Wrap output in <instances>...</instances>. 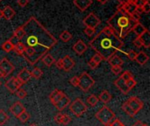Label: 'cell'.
<instances>
[{"label":"cell","mask_w":150,"mask_h":126,"mask_svg":"<svg viewBox=\"0 0 150 126\" xmlns=\"http://www.w3.org/2000/svg\"><path fill=\"white\" fill-rule=\"evenodd\" d=\"M30 73H31V76H32L33 78L36 79V80L40 79L41 76H42V75H43V72L41 71V69H40V68H33Z\"/></svg>","instance_id":"obj_28"},{"label":"cell","mask_w":150,"mask_h":126,"mask_svg":"<svg viewBox=\"0 0 150 126\" xmlns=\"http://www.w3.org/2000/svg\"><path fill=\"white\" fill-rule=\"evenodd\" d=\"M87 45L83 40H77L73 46V50L79 55H82L87 50Z\"/></svg>","instance_id":"obj_17"},{"label":"cell","mask_w":150,"mask_h":126,"mask_svg":"<svg viewBox=\"0 0 150 126\" xmlns=\"http://www.w3.org/2000/svg\"><path fill=\"white\" fill-rule=\"evenodd\" d=\"M15 94H16V96H17L19 99H24V98H25V96H27V92H26L25 89H21V88L18 89Z\"/></svg>","instance_id":"obj_36"},{"label":"cell","mask_w":150,"mask_h":126,"mask_svg":"<svg viewBox=\"0 0 150 126\" xmlns=\"http://www.w3.org/2000/svg\"><path fill=\"white\" fill-rule=\"evenodd\" d=\"M134 45L136 47H138V48H140V47L142 46V41H141V39H140L139 37H136V38L134 39Z\"/></svg>","instance_id":"obj_50"},{"label":"cell","mask_w":150,"mask_h":126,"mask_svg":"<svg viewBox=\"0 0 150 126\" xmlns=\"http://www.w3.org/2000/svg\"><path fill=\"white\" fill-rule=\"evenodd\" d=\"M17 78H18V80L24 85V84H25L26 82H28L30 81V79L32 78V76H31L30 71H29L26 68H22L21 71L18 73Z\"/></svg>","instance_id":"obj_11"},{"label":"cell","mask_w":150,"mask_h":126,"mask_svg":"<svg viewBox=\"0 0 150 126\" xmlns=\"http://www.w3.org/2000/svg\"><path fill=\"white\" fill-rule=\"evenodd\" d=\"M54 64H55V66H56V68H59V69H62V66H63V64H62V59H59L58 61H56L54 62Z\"/></svg>","instance_id":"obj_53"},{"label":"cell","mask_w":150,"mask_h":126,"mask_svg":"<svg viewBox=\"0 0 150 126\" xmlns=\"http://www.w3.org/2000/svg\"><path fill=\"white\" fill-rule=\"evenodd\" d=\"M63 94H64V93H63L62 90L54 89V90L50 93V95H49V100H50V102L52 103V104L54 105V104L58 102V100L62 96Z\"/></svg>","instance_id":"obj_18"},{"label":"cell","mask_w":150,"mask_h":126,"mask_svg":"<svg viewBox=\"0 0 150 126\" xmlns=\"http://www.w3.org/2000/svg\"><path fill=\"white\" fill-rule=\"evenodd\" d=\"M119 3H120V5H125L127 4H128L129 2H132V1H134V0H118Z\"/></svg>","instance_id":"obj_55"},{"label":"cell","mask_w":150,"mask_h":126,"mask_svg":"<svg viewBox=\"0 0 150 126\" xmlns=\"http://www.w3.org/2000/svg\"><path fill=\"white\" fill-rule=\"evenodd\" d=\"M108 1H109V0H98V2H99V3H101L102 4H106Z\"/></svg>","instance_id":"obj_58"},{"label":"cell","mask_w":150,"mask_h":126,"mask_svg":"<svg viewBox=\"0 0 150 126\" xmlns=\"http://www.w3.org/2000/svg\"><path fill=\"white\" fill-rule=\"evenodd\" d=\"M136 55H137V53H136V52H134V50H129V51L127 52V58H128L129 60H131V61H134Z\"/></svg>","instance_id":"obj_45"},{"label":"cell","mask_w":150,"mask_h":126,"mask_svg":"<svg viewBox=\"0 0 150 126\" xmlns=\"http://www.w3.org/2000/svg\"><path fill=\"white\" fill-rule=\"evenodd\" d=\"M1 1H2V0H0V3H1Z\"/></svg>","instance_id":"obj_63"},{"label":"cell","mask_w":150,"mask_h":126,"mask_svg":"<svg viewBox=\"0 0 150 126\" xmlns=\"http://www.w3.org/2000/svg\"><path fill=\"white\" fill-rule=\"evenodd\" d=\"M145 124H143L142 121H136L134 124V125L133 126H144Z\"/></svg>","instance_id":"obj_57"},{"label":"cell","mask_w":150,"mask_h":126,"mask_svg":"<svg viewBox=\"0 0 150 126\" xmlns=\"http://www.w3.org/2000/svg\"></svg>","instance_id":"obj_64"},{"label":"cell","mask_w":150,"mask_h":126,"mask_svg":"<svg viewBox=\"0 0 150 126\" xmlns=\"http://www.w3.org/2000/svg\"><path fill=\"white\" fill-rule=\"evenodd\" d=\"M62 113H61V112H58L54 117V120L57 125H62Z\"/></svg>","instance_id":"obj_44"},{"label":"cell","mask_w":150,"mask_h":126,"mask_svg":"<svg viewBox=\"0 0 150 126\" xmlns=\"http://www.w3.org/2000/svg\"><path fill=\"white\" fill-rule=\"evenodd\" d=\"M123 8H124V10H125V11L130 15V14H132L134 11H135V10H136V5L134 4V1H132V2H129L128 4L123 5Z\"/></svg>","instance_id":"obj_27"},{"label":"cell","mask_w":150,"mask_h":126,"mask_svg":"<svg viewBox=\"0 0 150 126\" xmlns=\"http://www.w3.org/2000/svg\"><path fill=\"white\" fill-rule=\"evenodd\" d=\"M1 84H2V82H1V81H0V86H1Z\"/></svg>","instance_id":"obj_62"},{"label":"cell","mask_w":150,"mask_h":126,"mask_svg":"<svg viewBox=\"0 0 150 126\" xmlns=\"http://www.w3.org/2000/svg\"><path fill=\"white\" fill-rule=\"evenodd\" d=\"M135 11H136V12H138V13L141 15V14H142V13H143V9H142V7H136Z\"/></svg>","instance_id":"obj_56"},{"label":"cell","mask_w":150,"mask_h":126,"mask_svg":"<svg viewBox=\"0 0 150 126\" xmlns=\"http://www.w3.org/2000/svg\"><path fill=\"white\" fill-rule=\"evenodd\" d=\"M14 66L6 58L0 61V78H5L9 76L14 71Z\"/></svg>","instance_id":"obj_7"},{"label":"cell","mask_w":150,"mask_h":126,"mask_svg":"<svg viewBox=\"0 0 150 126\" xmlns=\"http://www.w3.org/2000/svg\"><path fill=\"white\" fill-rule=\"evenodd\" d=\"M18 118L19 119V121L23 124L26 123L29 119H30V114L27 111H24L21 115H19L18 117Z\"/></svg>","instance_id":"obj_34"},{"label":"cell","mask_w":150,"mask_h":126,"mask_svg":"<svg viewBox=\"0 0 150 126\" xmlns=\"http://www.w3.org/2000/svg\"><path fill=\"white\" fill-rule=\"evenodd\" d=\"M71 122V118L68 114H62V125H67Z\"/></svg>","instance_id":"obj_38"},{"label":"cell","mask_w":150,"mask_h":126,"mask_svg":"<svg viewBox=\"0 0 150 126\" xmlns=\"http://www.w3.org/2000/svg\"><path fill=\"white\" fill-rule=\"evenodd\" d=\"M148 2H149V0H134V3L136 5V7H142Z\"/></svg>","instance_id":"obj_47"},{"label":"cell","mask_w":150,"mask_h":126,"mask_svg":"<svg viewBox=\"0 0 150 126\" xmlns=\"http://www.w3.org/2000/svg\"><path fill=\"white\" fill-rule=\"evenodd\" d=\"M3 18H4L6 20H11L16 14L15 11L9 5H6L3 10Z\"/></svg>","instance_id":"obj_19"},{"label":"cell","mask_w":150,"mask_h":126,"mask_svg":"<svg viewBox=\"0 0 150 126\" xmlns=\"http://www.w3.org/2000/svg\"><path fill=\"white\" fill-rule=\"evenodd\" d=\"M10 42H11V44L14 46H16L18 42H20V40H19V39H18L15 35H12L11 38H10V39H8Z\"/></svg>","instance_id":"obj_46"},{"label":"cell","mask_w":150,"mask_h":126,"mask_svg":"<svg viewBox=\"0 0 150 126\" xmlns=\"http://www.w3.org/2000/svg\"><path fill=\"white\" fill-rule=\"evenodd\" d=\"M21 27L25 32L20 39L25 47L23 57L33 66L57 44V39L35 17H31Z\"/></svg>","instance_id":"obj_1"},{"label":"cell","mask_w":150,"mask_h":126,"mask_svg":"<svg viewBox=\"0 0 150 126\" xmlns=\"http://www.w3.org/2000/svg\"><path fill=\"white\" fill-rule=\"evenodd\" d=\"M108 62H109V64L112 67H114V66H120V67H122V65L124 63V61L120 56H118L117 54H114V55H112L108 60Z\"/></svg>","instance_id":"obj_23"},{"label":"cell","mask_w":150,"mask_h":126,"mask_svg":"<svg viewBox=\"0 0 150 126\" xmlns=\"http://www.w3.org/2000/svg\"><path fill=\"white\" fill-rule=\"evenodd\" d=\"M148 29L142 25V24H141L140 22H138V23H136L135 24V25L133 27V29H132V32H134L135 34H136V36L137 37H140L141 35H142L146 31H147Z\"/></svg>","instance_id":"obj_21"},{"label":"cell","mask_w":150,"mask_h":126,"mask_svg":"<svg viewBox=\"0 0 150 126\" xmlns=\"http://www.w3.org/2000/svg\"><path fill=\"white\" fill-rule=\"evenodd\" d=\"M69 82H70V84L73 87H78V84H79V76H74V77H72L69 80Z\"/></svg>","instance_id":"obj_43"},{"label":"cell","mask_w":150,"mask_h":126,"mask_svg":"<svg viewBox=\"0 0 150 126\" xmlns=\"http://www.w3.org/2000/svg\"><path fill=\"white\" fill-rule=\"evenodd\" d=\"M13 46L11 44V42L9 41V40H6L5 42H4L3 44H2V46H1V48L4 51V52H6V53H10V52H11V51H13Z\"/></svg>","instance_id":"obj_32"},{"label":"cell","mask_w":150,"mask_h":126,"mask_svg":"<svg viewBox=\"0 0 150 126\" xmlns=\"http://www.w3.org/2000/svg\"><path fill=\"white\" fill-rule=\"evenodd\" d=\"M17 3L20 7H25L28 4L29 0H17Z\"/></svg>","instance_id":"obj_51"},{"label":"cell","mask_w":150,"mask_h":126,"mask_svg":"<svg viewBox=\"0 0 150 126\" xmlns=\"http://www.w3.org/2000/svg\"><path fill=\"white\" fill-rule=\"evenodd\" d=\"M137 21L134 20L128 13H123L117 11L108 20V26L112 28L114 33L121 39H125L130 32H132L133 27Z\"/></svg>","instance_id":"obj_3"},{"label":"cell","mask_w":150,"mask_h":126,"mask_svg":"<svg viewBox=\"0 0 150 126\" xmlns=\"http://www.w3.org/2000/svg\"><path fill=\"white\" fill-rule=\"evenodd\" d=\"M126 84H127V87L131 90L132 89H134V88L136 86L137 82H136V81H135L134 78H132V79L128 80L127 82H126Z\"/></svg>","instance_id":"obj_39"},{"label":"cell","mask_w":150,"mask_h":126,"mask_svg":"<svg viewBox=\"0 0 150 126\" xmlns=\"http://www.w3.org/2000/svg\"><path fill=\"white\" fill-rule=\"evenodd\" d=\"M83 23L86 27H91L95 29L101 23V21L93 12H91L89 15H87V17L84 18Z\"/></svg>","instance_id":"obj_10"},{"label":"cell","mask_w":150,"mask_h":126,"mask_svg":"<svg viewBox=\"0 0 150 126\" xmlns=\"http://www.w3.org/2000/svg\"><path fill=\"white\" fill-rule=\"evenodd\" d=\"M69 111L76 118H80L85 112H87L88 108H87V105L80 98H76L73 103H69Z\"/></svg>","instance_id":"obj_5"},{"label":"cell","mask_w":150,"mask_h":126,"mask_svg":"<svg viewBox=\"0 0 150 126\" xmlns=\"http://www.w3.org/2000/svg\"><path fill=\"white\" fill-rule=\"evenodd\" d=\"M109 126H125L124 124H122L119 119H116L114 118L110 124H109Z\"/></svg>","instance_id":"obj_48"},{"label":"cell","mask_w":150,"mask_h":126,"mask_svg":"<svg viewBox=\"0 0 150 126\" xmlns=\"http://www.w3.org/2000/svg\"><path fill=\"white\" fill-rule=\"evenodd\" d=\"M91 61H93L95 63H97L98 65H99V63L103 61V58L98 54V53H96V54H94L92 57H91Z\"/></svg>","instance_id":"obj_41"},{"label":"cell","mask_w":150,"mask_h":126,"mask_svg":"<svg viewBox=\"0 0 150 126\" xmlns=\"http://www.w3.org/2000/svg\"><path fill=\"white\" fill-rule=\"evenodd\" d=\"M114 85L120 90V92L124 95H127L131 90L127 87V84H126V82L121 78V77H119L115 82H114Z\"/></svg>","instance_id":"obj_15"},{"label":"cell","mask_w":150,"mask_h":126,"mask_svg":"<svg viewBox=\"0 0 150 126\" xmlns=\"http://www.w3.org/2000/svg\"><path fill=\"white\" fill-rule=\"evenodd\" d=\"M120 77H121L125 82H127L128 80H130V79L134 78V76H133L132 73H131V72H129V71H125V72L122 74V75H121Z\"/></svg>","instance_id":"obj_37"},{"label":"cell","mask_w":150,"mask_h":126,"mask_svg":"<svg viewBox=\"0 0 150 126\" xmlns=\"http://www.w3.org/2000/svg\"><path fill=\"white\" fill-rule=\"evenodd\" d=\"M69 103H70V99L65 95V94H63L62 95V96L58 100V102L54 104V107L59 111H63L68 105H69Z\"/></svg>","instance_id":"obj_13"},{"label":"cell","mask_w":150,"mask_h":126,"mask_svg":"<svg viewBox=\"0 0 150 126\" xmlns=\"http://www.w3.org/2000/svg\"><path fill=\"white\" fill-rule=\"evenodd\" d=\"M29 126H38V125H36V124H31Z\"/></svg>","instance_id":"obj_60"},{"label":"cell","mask_w":150,"mask_h":126,"mask_svg":"<svg viewBox=\"0 0 150 126\" xmlns=\"http://www.w3.org/2000/svg\"><path fill=\"white\" fill-rule=\"evenodd\" d=\"M9 120V116L4 110H0V125H4Z\"/></svg>","instance_id":"obj_33"},{"label":"cell","mask_w":150,"mask_h":126,"mask_svg":"<svg viewBox=\"0 0 150 126\" xmlns=\"http://www.w3.org/2000/svg\"><path fill=\"white\" fill-rule=\"evenodd\" d=\"M62 69L66 72H69L75 66V61L74 60L69 56V55H66L64 56L62 59Z\"/></svg>","instance_id":"obj_14"},{"label":"cell","mask_w":150,"mask_h":126,"mask_svg":"<svg viewBox=\"0 0 150 126\" xmlns=\"http://www.w3.org/2000/svg\"><path fill=\"white\" fill-rule=\"evenodd\" d=\"M83 32H84V33H85L87 36H89V37H91V36H93V35L95 34V32H96V30H95L94 28H91V27H85V28H84V30H83Z\"/></svg>","instance_id":"obj_40"},{"label":"cell","mask_w":150,"mask_h":126,"mask_svg":"<svg viewBox=\"0 0 150 126\" xmlns=\"http://www.w3.org/2000/svg\"><path fill=\"white\" fill-rule=\"evenodd\" d=\"M130 17L134 19V20H135V21H137V22H140V19H141V15L138 13V12H136V11H134L132 14H130Z\"/></svg>","instance_id":"obj_49"},{"label":"cell","mask_w":150,"mask_h":126,"mask_svg":"<svg viewBox=\"0 0 150 126\" xmlns=\"http://www.w3.org/2000/svg\"><path fill=\"white\" fill-rule=\"evenodd\" d=\"M142 9H143V12H145V13H149V11H150L149 2L146 3V4L142 6Z\"/></svg>","instance_id":"obj_52"},{"label":"cell","mask_w":150,"mask_h":126,"mask_svg":"<svg viewBox=\"0 0 150 126\" xmlns=\"http://www.w3.org/2000/svg\"><path fill=\"white\" fill-rule=\"evenodd\" d=\"M41 61L42 62L47 66V67H51L53 64H54L55 62V60L54 59V57L49 54V53H46L42 58H41Z\"/></svg>","instance_id":"obj_24"},{"label":"cell","mask_w":150,"mask_h":126,"mask_svg":"<svg viewBox=\"0 0 150 126\" xmlns=\"http://www.w3.org/2000/svg\"><path fill=\"white\" fill-rule=\"evenodd\" d=\"M111 70H112V74L117 75H120L122 72V67H120V66H114V67H112Z\"/></svg>","instance_id":"obj_42"},{"label":"cell","mask_w":150,"mask_h":126,"mask_svg":"<svg viewBox=\"0 0 150 126\" xmlns=\"http://www.w3.org/2000/svg\"><path fill=\"white\" fill-rule=\"evenodd\" d=\"M96 118L104 125H107L115 118V114L108 106L105 105L96 113Z\"/></svg>","instance_id":"obj_4"},{"label":"cell","mask_w":150,"mask_h":126,"mask_svg":"<svg viewBox=\"0 0 150 126\" xmlns=\"http://www.w3.org/2000/svg\"><path fill=\"white\" fill-rule=\"evenodd\" d=\"M13 35H15L20 40L23 38V36L25 35V32H24V30H23V28L21 26H18V28L15 29V31L13 32Z\"/></svg>","instance_id":"obj_35"},{"label":"cell","mask_w":150,"mask_h":126,"mask_svg":"<svg viewBox=\"0 0 150 126\" xmlns=\"http://www.w3.org/2000/svg\"><path fill=\"white\" fill-rule=\"evenodd\" d=\"M126 103H127V104L132 109V111H133L136 115L138 114V112H139L140 111H142V110L143 109V106H144L143 102H142L141 99H139L138 97H136V96H132V97H130Z\"/></svg>","instance_id":"obj_8"},{"label":"cell","mask_w":150,"mask_h":126,"mask_svg":"<svg viewBox=\"0 0 150 126\" xmlns=\"http://www.w3.org/2000/svg\"><path fill=\"white\" fill-rule=\"evenodd\" d=\"M121 108H122V110H123V111L127 114V115H128L129 117H132V118H134V116H136V114L132 111V109L127 104V103H124L123 104H122V106H121Z\"/></svg>","instance_id":"obj_30"},{"label":"cell","mask_w":150,"mask_h":126,"mask_svg":"<svg viewBox=\"0 0 150 126\" xmlns=\"http://www.w3.org/2000/svg\"><path fill=\"white\" fill-rule=\"evenodd\" d=\"M88 65H89V67L91 68V69H95L98 65L97 64V63H95L93 61H91V60H90L89 61H88Z\"/></svg>","instance_id":"obj_54"},{"label":"cell","mask_w":150,"mask_h":126,"mask_svg":"<svg viewBox=\"0 0 150 126\" xmlns=\"http://www.w3.org/2000/svg\"><path fill=\"white\" fill-rule=\"evenodd\" d=\"M95 82V80L87 72H83L81 76H79L78 87L83 92H88L94 86Z\"/></svg>","instance_id":"obj_6"},{"label":"cell","mask_w":150,"mask_h":126,"mask_svg":"<svg viewBox=\"0 0 150 126\" xmlns=\"http://www.w3.org/2000/svg\"><path fill=\"white\" fill-rule=\"evenodd\" d=\"M24 111H25V109L20 102L14 103L11 105V107L10 108V112H11V114L13 116H15L16 118H18L19 115H21Z\"/></svg>","instance_id":"obj_12"},{"label":"cell","mask_w":150,"mask_h":126,"mask_svg":"<svg viewBox=\"0 0 150 126\" xmlns=\"http://www.w3.org/2000/svg\"><path fill=\"white\" fill-rule=\"evenodd\" d=\"M13 51H14L17 54H18V55H20V56H23L24 53H25V46H24L21 42H18L16 46H14Z\"/></svg>","instance_id":"obj_26"},{"label":"cell","mask_w":150,"mask_h":126,"mask_svg":"<svg viewBox=\"0 0 150 126\" xmlns=\"http://www.w3.org/2000/svg\"><path fill=\"white\" fill-rule=\"evenodd\" d=\"M3 18V11H2V10L0 9V19Z\"/></svg>","instance_id":"obj_59"},{"label":"cell","mask_w":150,"mask_h":126,"mask_svg":"<svg viewBox=\"0 0 150 126\" xmlns=\"http://www.w3.org/2000/svg\"><path fill=\"white\" fill-rule=\"evenodd\" d=\"M73 4L81 11H84L91 5L92 0H73Z\"/></svg>","instance_id":"obj_16"},{"label":"cell","mask_w":150,"mask_h":126,"mask_svg":"<svg viewBox=\"0 0 150 126\" xmlns=\"http://www.w3.org/2000/svg\"><path fill=\"white\" fill-rule=\"evenodd\" d=\"M22 83L18 80L17 77H11L10 78L8 81H6L4 86L7 89V90L11 93V94H15L17 92V90L18 89H20L22 87Z\"/></svg>","instance_id":"obj_9"},{"label":"cell","mask_w":150,"mask_h":126,"mask_svg":"<svg viewBox=\"0 0 150 126\" xmlns=\"http://www.w3.org/2000/svg\"><path fill=\"white\" fill-rule=\"evenodd\" d=\"M98 97L96 96L95 95H91L88 98H87V103L89 105H91V107H94L98 104Z\"/></svg>","instance_id":"obj_31"},{"label":"cell","mask_w":150,"mask_h":126,"mask_svg":"<svg viewBox=\"0 0 150 126\" xmlns=\"http://www.w3.org/2000/svg\"><path fill=\"white\" fill-rule=\"evenodd\" d=\"M89 45L103 60L108 61L112 55L121 50L124 42L114 33L111 27L106 26L90 41Z\"/></svg>","instance_id":"obj_2"},{"label":"cell","mask_w":150,"mask_h":126,"mask_svg":"<svg viewBox=\"0 0 150 126\" xmlns=\"http://www.w3.org/2000/svg\"><path fill=\"white\" fill-rule=\"evenodd\" d=\"M98 100H100L101 102H103L104 103H108L111 100H112V95L107 91V90H104L98 96Z\"/></svg>","instance_id":"obj_25"},{"label":"cell","mask_w":150,"mask_h":126,"mask_svg":"<svg viewBox=\"0 0 150 126\" xmlns=\"http://www.w3.org/2000/svg\"><path fill=\"white\" fill-rule=\"evenodd\" d=\"M60 39H61L63 42H68V41H69V40L72 39V34H71L69 31L65 30V31H63V32L60 34Z\"/></svg>","instance_id":"obj_29"},{"label":"cell","mask_w":150,"mask_h":126,"mask_svg":"<svg viewBox=\"0 0 150 126\" xmlns=\"http://www.w3.org/2000/svg\"><path fill=\"white\" fill-rule=\"evenodd\" d=\"M144 126H149V125H147V124H145V125H144Z\"/></svg>","instance_id":"obj_61"},{"label":"cell","mask_w":150,"mask_h":126,"mask_svg":"<svg viewBox=\"0 0 150 126\" xmlns=\"http://www.w3.org/2000/svg\"><path fill=\"white\" fill-rule=\"evenodd\" d=\"M149 57L148 56V54L145 53L144 52L141 51L139 53H137V55H136L134 61H136V62H137L139 65L143 66V65H145V64L149 61Z\"/></svg>","instance_id":"obj_20"},{"label":"cell","mask_w":150,"mask_h":126,"mask_svg":"<svg viewBox=\"0 0 150 126\" xmlns=\"http://www.w3.org/2000/svg\"><path fill=\"white\" fill-rule=\"evenodd\" d=\"M140 39L142 43V46L146 47V48H149L150 46V32L149 30H147L142 35H141L140 37Z\"/></svg>","instance_id":"obj_22"}]
</instances>
